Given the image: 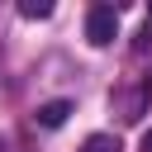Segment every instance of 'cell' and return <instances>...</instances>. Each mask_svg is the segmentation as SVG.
Instances as JSON below:
<instances>
[{"instance_id": "obj_3", "label": "cell", "mask_w": 152, "mask_h": 152, "mask_svg": "<svg viewBox=\"0 0 152 152\" xmlns=\"http://www.w3.org/2000/svg\"><path fill=\"white\" fill-rule=\"evenodd\" d=\"M66 114H71V100H48V104H38V114H33V119H38L43 128H57Z\"/></svg>"}, {"instance_id": "obj_1", "label": "cell", "mask_w": 152, "mask_h": 152, "mask_svg": "<svg viewBox=\"0 0 152 152\" xmlns=\"http://www.w3.org/2000/svg\"><path fill=\"white\" fill-rule=\"evenodd\" d=\"M114 33H119V10H114V5H90V14H86V38H90L95 48H109Z\"/></svg>"}, {"instance_id": "obj_8", "label": "cell", "mask_w": 152, "mask_h": 152, "mask_svg": "<svg viewBox=\"0 0 152 152\" xmlns=\"http://www.w3.org/2000/svg\"><path fill=\"white\" fill-rule=\"evenodd\" d=\"M0 152H5V147H0Z\"/></svg>"}, {"instance_id": "obj_4", "label": "cell", "mask_w": 152, "mask_h": 152, "mask_svg": "<svg viewBox=\"0 0 152 152\" xmlns=\"http://www.w3.org/2000/svg\"><path fill=\"white\" fill-rule=\"evenodd\" d=\"M81 152H124V147H119L114 133H90V138L81 142Z\"/></svg>"}, {"instance_id": "obj_2", "label": "cell", "mask_w": 152, "mask_h": 152, "mask_svg": "<svg viewBox=\"0 0 152 152\" xmlns=\"http://www.w3.org/2000/svg\"><path fill=\"white\" fill-rule=\"evenodd\" d=\"M152 95V81L147 86H138V90H124V95H114V104H119V119L124 124H138L142 119V100Z\"/></svg>"}, {"instance_id": "obj_5", "label": "cell", "mask_w": 152, "mask_h": 152, "mask_svg": "<svg viewBox=\"0 0 152 152\" xmlns=\"http://www.w3.org/2000/svg\"><path fill=\"white\" fill-rule=\"evenodd\" d=\"M19 14H24V19H48V14H52V5H48V0H24V5H19Z\"/></svg>"}, {"instance_id": "obj_7", "label": "cell", "mask_w": 152, "mask_h": 152, "mask_svg": "<svg viewBox=\"0 0 152 152\" xmlns=\"http://www.w3.org/2000/svg\"><path fill=\"white\" fill-rule=\"evenodd\" d=\"M142 152H152V128H147V133H142Z\"/></svg>"}, {"instance_id": "obj_6", "label": "cell", "mask_w": 152, "mask_h": 152, "mask_svg": "<svg viewBox=\"0 0 152 152\" xmlns=\"http://www.w3.org/2000/svg\"><path fill=\"white\" fill-rule=\"evenodd\" d=\"M138 52H152V24L142 28V38H138Z\"/></svg>"}]
</instances>
